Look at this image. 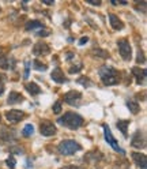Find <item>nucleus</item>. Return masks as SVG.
<instances>
[{
    "instance_id": "obj_38",
    "label": "nucleus",
    "mask_w": 147,
    "mask_h": 169,
    "mask_svg": "<svg viewBox=\"0 0 147 169\" xmlns=\"http://www.w3.org/2000/svg\"><path fill=\"white\" fill-rule=\"evenodd\" d=\"M72 57H74V53L68 52V53H67V57H65V59H67V60H70V59H72Z\"/></svg>"
},
{
    "instance_id": "obj_17",
    "label": "nucleus",
    "mask_w": 147,
    "mask_h": 169,
    "mask_svg": "<svg viewBox=\"0 0 147 169\" xmlns=\"http://www.w3.org/2000/svg\"><path fill=\"white\" fill-rule=\"evenodd\" d=\"M128 126H130V120H118L117 122V128L123 132V135L128 136Z\"/></svg>"
},
{
    "instance_id": "obj_21",
    "label": "nucleus",
    "mask_w": 147,
    "mask_h": 169,
    "mask_svg": "<svg viewBox=\"0 0 147 169\" xmlns=\"http://www.w3.org/2000/svg\"><path fill=\"white\" fill-rule=\"evenodd\" d=\"M34 134V127L32 124H26V126L23 127V130H22V135L26 136V138H29V136H32Z\"/></svg>"
},
{
    "instance_id": "obj_9",
    "label": "nucleus",
    "mask_w": 147,
    "mask_h": 169,
    "mask_svg": "<svg viewBox=\"0 0 147 169\" xmlns=\"http://www.w3.org/2000/svg\"><path fill=\"white\" fill-rule=\"evenodd\" d=\"M25 112H22L19 109H11L8 111V112H6V119H7V122H10L12 124L21 122L22 119H25Z\"/></svg>"
},
{
    "instance_id": "obj_28",
    "label": "nucleus",
    "mask_w": 147,
    "mask_h": 169,
    "mask_svg": "<svg viewBox=\"0 0 147 169\" xmlns=\"http://www.w3.org/2000/svg\"><path fill=\"white\" fill-rule=\"evenodd\" d=\"M53 112H55L56 115L57 113H60L61 112V104H60V101H57V103H55V105H53Z\"/></svg>"
},
{
    "instance_id": "obj_25",
    "label": "nucleus",
    "mask_w": 147,
    "mask_h": 169,
    "mask_svg": "<svg viewBox=\"0 0 147 169\" xmlns=\"http://www.w3.org/2000/svg\"><path fill=\"white\" fill-rule=\"evenodd\" d=\"M93 52L95 53V55H98L99 57H102V59H106V57H109V53L106 52L104 49H94Z\"/></svg>"
},
{
    "instance_id": "obj_5",
    "label": "nucleus",
    "mask_w": 147,
    "mask_h": 169,
    "mask_svg": "<svg viewBox=\"0 0 147 169\" xmlns=\"http://www.w3.org/2000/svg\"><path fill=\"white\" fill-rule=\"evenodd\" d=\"M63 100H64V103H67L71 107H79L80 100H82V94H80V91L71 90L63 95Z\"/></svg>"
},
{
    "instance_id": "obj_22",
    "label": "nucleus",
    "mask_w": 147,
    "mask_h": 169,
    "mask_svg": "<svg viewBox=\"0 0 147 169\" xmlns=\"http://www.w3.org/2000/svg\"><path fill=\"white\" fill-rule=\"evenodd\" d=\"M32 66H33V68L36 70V71H46V64H44V63H41L40 60H33V63H32Z\"/></svg>"
},
{
    "instance_id": "obj_7",
    "label": "nucleus",
    "mask_w": 147,
    "mask_h": 169,
    "mask_svg": "<svg viewBox=\"0 0 147 169\" xmlns=\"http://www.w3.org/2000/svg\"><path fill=\"white\" fill-rule=\"evenodd\" d=\"M40 132L44 136H53L57 132V128L51 120H42L41 124H40Z\"/></svg>"
},
{
    "instance_id": "obj_4",
    "label": "nucleus",
    "mask_w": 147,
    "mask_h": 169,
    "mask_svg": "<svg viewBox=\"0 0 147 169\" xmlns=\"http://www.w3.org/2000/svg\"><path fill=\"white\" fill-rule=\"evenodd\" d=\"M117 46H118V50H120L121 57H123L126 62L131 60V57H132V48H131L128 40H126V38H123V40H118L117 41Z\"/></svg>"
},
{
    "instance_id": "obj_13",
    "label": "nucleus",
    "mask_w": 147,
    "mask_h": 169,
    "mask_svg": "<svg viewBox=\"0 0 147 169\" xmlns=\"http://www.w3.org/2000/svg\"><path fill=\"white\" fill-rule=\"evenodd\" d=\"M132 75L136 78V83L137 85H143V83H145V78H146V70L145 68L133 67V68H132Z\"/></svg>"
},
{
    "instance_id": "obj_16",
    "label": "nucleus",
    "mask_w": 147,
    "mask_h": 169,
    "mask_svg": "<svg viewBox=\"0 0 147 169\" xmlns=\"http://www.w3.org/2000/svg\"><path fill=\"white\" fill-rule=\"evenodd\" d=\"M25 87H26V90L29 91L32 95H38L40 93H41V87H40L37 83H34V82H32V83H26L25 85Z\"/></svg>"
},
{
    "instance_id": "obj_26",
    "label": "nucleus",
    "mask_w": 147,
    "mask_h": 169,
    "mask_svg": "<svg viewBox=\"0 0 147 169\" xmlns=\"http://www.w3.org/2000/svg\"><path fill=\"white\" fill-rule=\"evenodd\" d=\"M6 75H2L0 74V95L4 93V83H6Z\"/></svg>"
},
{
    "instance_id": "obj_23",
    "label": "nucleus",
    "mask_w": 147,
    "mask_h": 169,
    "mask_svg": "<svg viewBox=\"0 0 147 169\" xmlns=\"http://www.w3.org/2000/svg\"><path fill=\"white\" fill-rule=\"evenodd\" d=\"M0 68H3V70H8V68H10V62H8V56L0 55Z\"/></svg>"
},
{
    "instance_id": "obj_3",
    "label": "nucleus",
    "mask_w": 147,
    "mask_h": 169,
    "mask_svg": "<svg viewBox=\"0 0 147 169\" xmlns=\"http://www.w3.org/2000/svg\"><path fill=\"white\" fill-rule=\"evenodd\" d=\"M57 150L61 155H72L76 151L82 150V146L76 141H74V139H65V141L59 143Z\"/></svg>"
},
{
    "instance_id": "obj_20",
    "label": "nucleus",
    "mask_w": 147,
    "mask_h": 169,
    "mask_svg": "<svg viewBox=\"0 0 147 169\" xmlns=\"http://www.w3.org/2000/svg\"><path fill=\"white\" fill-rule=\"evenodd\" d=\"M34 29H44V23L41 21H30L26 23V30H34Z\"/></svg>"
},
{
    "instance_id": "obj_30",
    "label": "nucleus",
    "mask_w": 147,
    "mask_h": 169,
    "mask_svg": "<svg viewBox=\"0 0 147 169\" xmlns=\"http://www.w3.org/2000/svg\"><path fill=\"white\" fill-rule=\"evenodd\" d=\"M61 169H86V167H82V165H67V167H63Z\"/></svg>"
},
{
    "instance_id": "obj_37",
    "label": "nucleus",
    "mask_w": 147,
    "mask_h": 169,
    "mask_svg": "<svg viewBox=\"0 0 147 169\" xmlns=\"http://www.w3.org/2000/svg\"><path fill=\"white\" fill-rule=\"evenodd\" d=\"M42 3L46 6H51V4H53V0H42Z\"/></svg>"
},
{
    "instance_id": "obj_15",
    "label": "nucleus",
    "mask_w": 147,
    "mask_h": 169,
    "mask_svg": "<svg viewBox=\"0 0 147 169\" xmlns=\"http://www.w3.org/2000/svg\"><path fill=\"white\" fill-rule=\"evenodd\" d=\"M22 101H23V95L21 93H18V91H11L10 95H8L7 103L10 105H15V104H21Z\"/></svg>"
},
{
    "instance_id": "obj_2",
    "label": "nucleus",
    "mask_w": 147,
    "mask_h": 169,
    "mask_svg": "<svg viewBox=\"0 0 147 169\" xmlns=\"http://www.w3.org/2000/svg\"><path fill=\"white\" fill-rule=\"evenodd\" d=\"M57 123L70 130H78L83 126V117L75 112H67L57 119Z\"/></svg>"
},
{
    "instance_id": "obj_35",
    "label": "nucleus",
    "mask_w": 147,
    "mask_h": 169,
    "mask_svg": "<svg viewBox=\"0 0 147 169\" xmlns=\"http://www.w3.org/2000/svg\"><path fill=\"white\" fill-rule=\"evenodd\" d=\"M86 2L89 3V4H93V6H99V4H101L99 0H86Z\"/></svg>"
},
{
    "instance_id": "obj_32",
    "label": "nucleus",
    "mask_w": 147,
    "mask_h": 169,
    "mask_svg": "<svg viewBox=\"0 0 147 169\" xmlns=\"http://www.w3.org/2000/svg\"><path fill=\"white\" fill-rule=\"evenodd\" d=\"M137 63H145L146 62V59H145V53H143V52H140V50H139V56H137Z\"/></svg>"
},
{
    "instance_id": "obj_24",
    "label": "nucleus",
    "mask_w": 147,
    "mask_h": 169,
    "mask_svg": "<svg viewBox=\"0 0 147 169\" xmlns=\"http://www.w3.org/2000/svg\"><path fill=\"white\" fill-rule=\"evenodd\" d=\"M6 164H7V167L10 168V169H14L15 165H17V161H15L14 155H10V157L7 158V161H6Z\"/></svg>"
},
{
    "instance_id": "obj_12",
    "label": "nucleus",
    "mask_w": 147,
    "mask_h": 169,
    "mask_svg": "<svg viewBox=\"0 0 147 169\" xmlns=\"http://www.w3.org/2000/svg\"><path fill=\"white\" fill-rule=\"evenodd\" d=\"M51 78H52V81L56 82V83H65V82H67V78L64 76V72L61 71L60 67H56V68L53 70L52 74H51Z\"/></svg>"
},
{
    "instance_id": "obj_33",
    "label": "nucleus",
    "mask_w": 147,
    "mask_h": 169,
    "mask_svg": "<svg viewBox=\"0 0 147 169\" xmlns=\"http://www.w3.org/2000/svg\"><path fill=\"white\" fill-rule=\"evenodd\" d=\"M25 66H26V68H25V78H27L29 76V71H30V62H26Z\"/></svg>"
},
{
    "instance_id": "obj_10",
    "label": "nucleus",
    "mask_w": 147,
    "mask_h": 169,
    "mask_svg": "<svg viewBox=\"0 0 147 169\" xmlns=\"http://www.w3.org/2000/svg\"><path fill=\"white\" fill-rule=\"evenodd\" d=\"M131 155H132V160L135 161V164L139 167L140 169H146V165H147V157L146 154H143V153H131Z\"/></svg>"
},
{
    "instance_id": "obj_29",
    "label": "nucleus",
    "mask_w": 147,
    "mask_h": 169,
    "mask_svg": "<svg viewBox=\"0 0 147 169\" xmlns=\"http://www.w3.org/2000/svg\"><path fill=\"white\" fill-rule=\"evenodd\" d=\"M10 153L11 154H15V153H18V154H23V149H21V147H10Z\"/></svg>"
},
{
    "instance_id": "obj_39",
    "label": "nucleus",
    "mask_w": 147,
    "mask_h": 169,
    "mask_svg": "<svg viewBox=\"0 0 147 169\" xmlns=\"http://www.w3.org/2000/svg\"><path fill=\"white\" fill-rule=\"evenodd\" d=\"M0 120H2V116H0Z\"/></svg>"
},
{
    "instance_id": "obj_14",
    "label": "nucleus",
    "mask_w": 147,
    "mask_h": 169,
    "mask_svg": "<svg viewBox=\"0 0 147 169\" xmlns=\"http://www.w3.org/2000/svg\"><path fill=\"white\" fill-rule=\"evenodd\" d=\"M109 21H110V26L112 29H114V30H121V29L124 27V23L118 19L117 15L114 14H109Z\"/></svg>"
},
{
    "instance_id": "obj_6",
    "label": "nucleus",
    "mask_w": 147,
    "mask_h": 169,
    "mask_svg": "<svg viewBox=\"0 0 147 169\" xmlns=\"http://www.w3.org/2000/svg\"><path fill=\"white\" fill-rule=\"evenodd\" d=\"M104 135H105V141L109 143V145L112 146V149L116 151H118V153H121V154H126V151L123 150V149L118 146V143L117 141L114 139V136L112 135V131H110V128H109L106 124H104Z\"/></svg>"
},
{
    "instance_id": "obj_19",
    "label": "nucleus",
    "mask_w": 147,
    "mask_h": 169,
    "mask_svg": "<svg viewBox=\"0 0 147 169\" xmlns=\"http://www.w3.org/2000/svg\"><path fill=\"white\" fill-rule=\"evenodd\" d=\"M0 138L4 139V141H14L15 134H14V131H7L6 128H3L2 131H0Z\"/></svg>"
},
{
    "instance_id": "obj_8",
    "label": "nucleus",
    "mask_w": 147,
    "mask_h": 169,
    "mask_svg": "<svg viewBox=\"0 0 147 169\" xmlns=\"http://www.w3.org/2000/svg\"><path fill=\"white\" fill-rule=\"evenodd\" d=\"M131 145L136 149H145L146 147V135L143 131H136L131 139Z\"/></svg>"
},
{
    "instance_id": "obj_11",
    "label": "nucleus",
    "mask_w": 147,
    "mask_h": 169,
    "mask_svg": "<svg viewBox=\"0 0 147 169\" xmlns=\"http://www.w3.org/2000/svg\"><path fill=\"white\" fill-rule=\"evenodd\" d=\"M51 52V48L48 46V44L45 42H37L33 48V53L36 56H44V55H48Z\"/></svg>"
},
{
    "instance_id": "obj_18",
    "label": "nucleus",
    "mask_w": 147,
    "mask_h": 169,
    "mask_svg": "<svg viewBox=\"0 0 147 169\" xmlns=\"http://www.w3.org/2000/svg\"><path fill=\"white\" fill-rule=\"evenodd\" d=\"M127 107H128V109L131 111V113H133V115L139 113V111H140L139 104H137V101H135V100H128L127 101Z\"/></svg>"
},
{
    "instance_id": "obj_27",
    "label": "nucleus",
    "mask_w": 147,
    "mask_h": 169,
    "mask_svg": "<svg viewBox=\"0 0 147 169\" xmlns=\"http://www.w3.org/2000/svg\"><path fill=\"white\" fill-rule=\"evenodd\" d=\"M80 70H82V63H79L78 66H72L68 71H70V74H76V72H79Z\"/></svg>"
},
{
    "instance_id": "obj_36",
    "label": "nucleus",
    "mask_w": 147,
    "mask_h": 169,
    "mask_svg": "<svg viewBox=\"0 0 147 169\" xmlns=\"http://www.w3.org/2000/svg\"><path fill=\"white\" fill-rule=\"evenodd\" d=\"M87 41H89V37H82V38L79 40V45H84Z\"/></svg>"
},
{
    "instance_id": "obj_34",
    "label": "nucleus",
    "mask_w": 147,
    "mask_h": 169,
    "mask_svg": "<svg viewBox=\"0 0 147 169\" xmlns=\"http://www.w3.org/2000/svg\"><path fill=\"white\" fill-rule=\"evenodd\" d=\"M49 31L48 30H41V31H37V36H40V37H46V36H49Z\"/></svg>"
},
{
    "instance_id": "obj_1",
    "label": "nucleus",
    "mask_w": 147,
    "mask_h": 169,
    "mask_svg": "<svg viewBox=\"0 0 147 169\" xmlns=\"http://www.w3.org/2000/svg\"><path fill=\"white\" fill-rule=\"evenodd\" d=\"M99 78H101L102 83L105 86H113L117 85L118 82L121 81V72L117 71L113 67H109V66H102L98 71Z\"/></svg>"
},
{
    "instance_id": "obj_31",
    "label": "nucleus",
    "mask_w": 147,
    "mask_h": 169,
    "mask_svg": "<svg viewBox=\"0 0 147 169\" xmlns=\"http://www.w3.org/2000/svg\"><path fill=\"white\" fill-rule=\"evenodd\" d=\"M78 82H79V83H82V85L84 86V87H87V86H90V85H91V82H90L89 79H86V78H84V76H83V79H79V81H78Z\"/></svg>"
}]
</instances>
